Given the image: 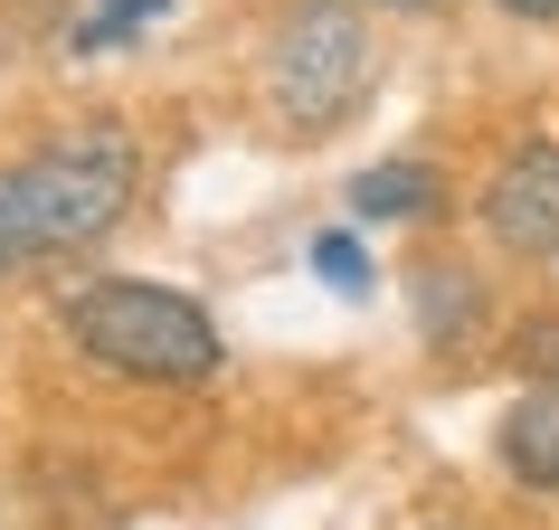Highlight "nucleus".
<instances>
[{
  "instance_id": "f257e3e1",
  "label": "nucleus",
  "mask_w": 559,
  "mask_h": 530,
  "mask_svg": "<svg viewBox=\"0 0 559 530\" xmlns=\"http://www.w3.org/2000/svg\"><path fill=\"white\" fill-rule=\"evenodd\" d=\"M123 200H133V143L115 123H95L86 143L10 161L0 171V275H20L38 256H67V246H95L123 218Z\"/></svg>"
},
{
  "instance_id": "f03ea898",
  "label": "nucleus",
  "mask_w": 559,
  "mask_h": 530,
  "mask_svg": "<svg viewBox=\"0 0 559 530\" xmlns=\"http://www.w3.org/2000/svg\"><path fill=\"white\" fill-rule=\"evenodd\" d=\"M67 332L95 370L115 380H152V388H190V380H218V323H209L190 294L171 285H86L67 303Z\"/></svg>"
},
{
  "instance_id": "7ed1b4c3",
  "label": "nucleus",
  "mask_w": 559,
  "mask_h": 530,
  "mask_svg": "<svg viewBox=\"0 0 559 530\" xmlns=\"http://www.w3.org/2000/svg\"><path fill=\"white\" fill-rule=\"evenodd\" d=\"M370 29H360L352 0H304L285 10V29L265 48V105L295 123V133H332L370 95Z\"/></svg>"
},
{
  "instance_id": "20e7f679",
  "label": "nucleus",
  "mask_w": 559,
  "mask_h": 530,
  "mask_svg": "<svg viewBox=\"0 0 559 530\" xmlns=\"http://www.w3.org/2000/svg\"><path fill=\"white\" fill-rule=\"evenodd\" d=\"M484 237L502 256H559V143H522L484 180Z\"/></svg>"
},
{
  "instance_id": "39448f33",
  "label": "nucleus",
  "mask_w": 559,
  "mask_h": 530,
  "mask_svg": "<svg viewBox=\"0 0 559 530\" xmlns=\"http://www.w3.org/2000/svg\"><path fill=\"white\" fill-rule=\"evenodd\" d=\"M502 465L522 473L531 493H559V380H540L522 408L502 417Z\"/></svg>"
},
{
  "instance_id": "423d86ee",
  "label": "nucleus",
  "mask_w": 559,
  "mask_h": 530,
  "mask_svg": "<svg viewBox=\"0 0 559 530\" xmlns=\"http://www.w3.org/2000/svg\"><path fill=\"white\" fill-rule=\"evenodd\" d=\"M437 200H445V180L427 171V161H370V171L352 180V218H360V228H399V218H427Z\"/></svg>"
},
{
  "instance_id": "0eeeda50",
  "label": "nucleus",
  "mask_w": 559,
  "mask_h": 530,
  "mask_svg": "<svg viewBox=\"0 0 559 530\" xmlns=\"http://www.w3.org/2000/svg\"><path fill=\"white\" fill-rule=\"evenodd\" d=\"M484 323V294H474L465 265H417V332L427 341H465Z\"/></svg>"
},
{
  "instance_id": "6e6552de",
  "label": "nucleus",
  "mask_w": 559,
  "mask_h": 530,
  "mask_svg": "<svg viewBox=\"0 0 559 530\" xmlns=\"http://www.w3.org/2000/svg\"><path fill=\"white\" fill-rule=\"evenodd\" d=\"M162 10H171V0H95V10H86V20H76L67 38H76V48L95 58V48H115V38H133L143 20H162Z\"/></svg>"
},
{
  "instance_id": "1a4fd4ad",
  "label": "nucleus",
  "mask_w": 559,
  "mask_h": 530,
  "mask_svg": "<svg viewBox=\"0 0 559 530\" xmlns=\"http://www.w3.org/2000/svg\"><path fill=\"white\" fill-rule=\"evenodd\" d=\"M313 275H323L332 294H370V256H360V237L323 228V237H313Z\"/></svg>"
},
{
  "instance_id": "9d476101",
  "label": "nucleus",
  "mask_w": 559,
  "mask_h": 530,
  "mask_svg": "<svg viewBox=\"0 0 559 530\" xmlns=\"http://www.w3.org/2000/svg\"><path fill=\"white\" fill-rule=\"evenodd\" d=\"M512 360H522V380H559V313H531L512 332Z\"/></svg>"
},
{
  "instance_id": "9b49d317",
  "label": "nucleus",
  "mask_w": 559,
  "mask_h": 530,
  "mask_svg": "<svg viewBox=\"0 0 559 530\" xmlns=\"http://www.w3.org/2000/svg\"><path fill=\"white\" fill-rule=\"evenodd\" d=\"M512 20H559V0H502Z\"/></svg>"
}]
</instances>
